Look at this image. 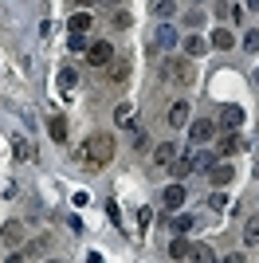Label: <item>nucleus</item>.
Returning a JSON list of instances; mask_svg holds the SVG:
<instances>
[{
	"label": "nucleus",
	"mask_w": 259,
	"mask_h": 263,
	"mask_svg": "<svg viewBox=\"0 0 259 263\" xmlns=\"http://www.w3.org/2000/svg\"><path fill=\"white\" fill-rule=\"evenodd\" d=\"M83 161L86 165H110L114 161V138L110 134H90L83 145Z\"/></svg>",
	"instance_id": "nucleus-1"
},
{
	"label": "nucleus",
	"mask_w": 259,
	"mask_h": 263,
	"mask_svg": "<svg viewBox=\"0 0 259 263\" xmlns=\"http://www.w3.org/2000/svg\"><path fill=\"white\" fill-rule=\"evenodd\" d=\"M161 75H165V79H173L177 87H193L196 67L189 63V59H165V63H161Z\"/></svg>",
	"instance_id": "nucleus-2"
},
{
	"label": "nucleus",
	"mask_w": 259,
	"mask_h": 263,
	"mask_svg": "<svg viewBox=\"0 0 259 263\" xmlns=\"http://www.w3.org/2000/svg\"><path fill=\"white\" fill-rule=\"evenodd\" d=\"M212 138H216V122L212 118L189 122V142H193V145H205V142H212Z\"/></svg>",
	"instance_id": "nucleus-3"
},
{
	"label": "nucleus",
	"mask_w": 259,
	"mask_h": 263,
	"mask_svg": "<svg viewBox=\"0 0 259 263\" xmlns=\"http://www.w3.org/2000/svg\"><path fill=\"white\" fill-rule=\"evenodd\" d=\"M110 59H114V47H110L106 40H98V44L86 47V63L98 67V71H102V67H110Z\"/></svg>",
	"instance_id": "nucleus-4"
},
{
	"label": "nucleus",
	"mask_w": 259,
	"mask_h": 263,
	"mask_svg": "<svg viewBox=\"0 0 259 263\" xmlns=\"http://www.w3.org/2000/svg\"><path fill=\"white\" fill-rule=\"evenodd\" d=\"M189 161H193V173H208V169L220 161V154H212V149H200V154H189Z\"/></svg>",
	"instance_id": "nucleus-5"
},
{
	"label": "nucleus",
	"mask_w": 259,
	"mask_h": 263,
	"mask_svg": "<svg viewBox=\"0 0 259 263\" xmlns=\"http://www.w3.org/2000/svg\"><path fill=\"white\" fill-rule=\"evenodd\" d=\"M232 177H236V169L228 161H216L212 169H208V181H212V185H232Z\"/></svg>",
	"instance_id": "nucleus-6"
},
{
	"label": "nucleus",
	"mask_w": 259,
	"mask_h": 263,
	"mask_svg": "<svg viewBox=\"0 0 259 263\" xmlns=\"http://www.w3.org/2000/svg\"><path fill=\"white\" fill-rule=\"evenodd\" d=\"M244 145H248V142H244V138H239L236 130H228L224 138H220V149H216V154H239Z\"/></svg>",
	"instance_id": "nucleus-7"
},
{
	"label": "nucleus",
	"mask_w": 259,
	"mask_h": 263,
	"mask_svg": "<svg viewBox=\"0 0 259 263\" xmlns=\"http://www.w3.org/2000/svg\"><path fill=\"white\" fill-rule=\"evenodd\" d=\"M184 197H189V189H184V185H169V189H165V209H181V204H184Z\"/></svg>",
	"instance_id": "nucleus-8"
},
{
	"label": "nucleus",
	"mask_w": 259,
	"mask_h": 263,
	"mask_svg": "<svg viewBox=\"0 0 259 263\" xmlns=\"http://www.w3.org/2000/svg\"><path fill=\"white\" fill-rule=\"evenodd\" d=\"M169 255H173V259H193V255H196V248H193L189 240H184V236H177V240L169 243Z\"/></svg>",
	"instance_id": "nucleus-9"
},
{
	"label": "nucleus",
	"mask_w": 259,
	"mask_h": 263,
	"mask_svg": "<svg viewBox=\"0 0 259 263\" xmlns=\"http://www.w3.org/2000/svg\"><path fill=\"white\" fill-rule=\"evenodd\" d=\"M20 240H24V228H20V224H16V220H12V224H4V232H0V243H4V248H16Z\"/></svg>",
	"instance_id": "nucleus-10"
},
{
	"label": "nucleus",
	"mask_w": 259,
	"mask_h": 263,
	"mask_svg": "<svg viewBox=\"0 0 259 263\" xmlns=\"http://www.w3.org/2000/svg\"><path fill=\"white\" fill-rule=\"evenodd\" d=\"M239 122H244V110H239V106H224L220 126H224V130H239Z\"/></svg>",
	"instance_id": "nucleus-11"
},
{
	"label": "nucleus",
	"mask_w": 259,
	"mask_h": 263,
	"mask_svg": "<svg viewBox=\"0 0 259 263\" xmlns=\"http://www.w3.org/2000/svg\"><path fill=\"white\" fill-rule=\"evenodd\" d=\"M12 149H16V157H20V161H32V157H35V149L28 145V138H24V134H12Z\"/></svg>",
	"instance_id": "nucleus-12"
},
{
	"label": "nucleus",
	"mask_w": 259,
	"mask_h": 263,
	"mask_svg": "<svg viewBox=\"0 0 259 263\" xmlns=\"http://www.w3.org/2000/svg\"><path fill=\"white\" fill-rule=\"evenodd\" d=\"M205 51H208V40H200V35H189V40H184V55H189V59H200Z\"/></svg>",
	"instance_id": "nucleus-13"
},
{
	"label": "nucleus",
	"mask_w": 259,
	"mask_h": 263,
	"mask_svg": "<svg viewBox=\"0 0 259 263\" xmlns=\"http://www.w3.org/2000/svg\"><path fill=\"white\" fill-rule=\"evenodd\" d=\"M114 122H118L122 130H130V126H134V106H130V102H118V106H114Z\"/></svg>",
	"instance_id": "nucleus-14"
},
{
	"label": "nucleus",
	"mask_w": 259,
	"mask_h": 263,
	"mask_svg": "<svg viewBox=\"0 0 259 263\" xmlns=\"http://www.w3.org/2000/svg\"><path fill=\"white\" fill-rule=\"evenodd\" d=\"M169 126H189V106L184 102H173L169 106Z\"/></svg>",
	"instance_id": "nucleus-15"
},
{
	"label": "nucleus",
	"mask_w": 259,
	"mask_h": 263,
	"mask_svg": "<svg viewBox=\"0 0 259 263\" xmlns=\"http://www.w3.org/2000/svg\"><path fill=\"white\" fill-rule=\"evenodd\" d=\"M173 157H177V145H173V142H161L157 149H153V161H157V165H169Z\"/></svg>",
	"instance_id": "nucleus-16"
},
{
	"label": "nucleus",
	"mask_w": 259,
	"mask_h": 263,
	"mask_svg": "<svg viewBox=\"0 0 259 263\" xmlns=\"http://www.w3.org/2000/svg\"><path fill=\"white\" fill-rule=\"evenodd\" d=\"M67 28H71L75 35H86V28H90V16H86V12H75V16L67 20Z\"/></svg>",
	"instance_id": "nucleus-17"
},
{
	"label": "nucleus",
	"mask_w": 259,
	"mask_h": 263,
	"mask_svg": "<svg viewBox=\"0 0 259 263\" xmlns=\"http://www.w3.org/2000/svg\"><path fill=\"white\" fill-rule=\"evenodd\" d=\"M47 134L63 145V142H67V118H51V122H47Z\"/></svg>",
	"instance_id": "nucleus-18"
},
{
	"label": "nucleus",
	"mask_w": 259,
	"mask_h": 263,
	"mask_svg": "<svg viewBox=\"0 0 259 263\" xmlns=\"http://www.w3.org/2000/svg\"><path fill=\"white\" fill-rule=\"evenodd\" d=\"M106 71H110V79H114V83H122V79L130 75V63H126V59H110Z\"/></svg>",
	"instance_id": "nucleus-19"
},
{
	"label": "nucleus",
	"mask_w": 259,
	"mask_h": 263,
	"mask_svg": "<svg viewBox=\"0 0 259 263\" xmlns=\"http://www.w3.org/2000/svg\"><path fill=\"white\" fill-rule=\"evenodd\" d=\"M169 228L177 232V236H189V232H193V216H173Z\"/></svg>",
	"instance_id": "nucleus-20"
},
{
	"label": "nucleus",
	"mask_w": 259,
	"mask_h": 263,
	"mask_svg": "<svg viewBox=\"0 0 259 263\" xmlns=\"http://www.w3.org/2000/svg\"><path fill=\"white\" fill-rule=\"evenodd\" d=\"M232 44H236V40H232V32H228V28H216V32H212V47H224V51H228Z\"/></svg>",
	"instance_id": "nucleus-21"
},
{
	"label": "nucleus",
	"mask_w": 259,
	"mask_h": 263,
	"mask_svg": "<svg viewBox=\"0 0 259 263\" xmlns=\"http://www.w3.org/2000/svg\"><path fill=\"white\" fill-rule=\"evenodd\" d=\"M244 240H248L251 248H255V243H259V216H251L248 224H244Z\"/></svg>",
	"instance_id": "nucleus-22"
},
{
	"label": "nucleus",
	"mask_w": 259,
	"mask_h": 263,
	"mask_svg": "<svg viewBox=\"0 0 259 263\" xmlns=\"http://www.w3.org/2000/svg\"><path fill=\"white\" fill-rule=\"evenodd\" d=\"M173 173H177V177H189V173H193V161H189V157H173Z\"/></svg>",
	"instance_id": "nucleus-23"
},
{
	"label": "nucleus",
	"mask_w": 259,
	"mask_h": 263,
	"mask_svg": "<svg viewBox=\"0 0 259 263\" xmlns=\"http://www.w3.org/2000/svg\"><path fill=\"white\" fill-rule=\"evenodd\" d=\"M157 44H161V51H169V47L177 44V32H173V28H161V32H157Z\"/></svg>",
	"instance_id": "nucleus-24"
},
{
	"label": "nucleus",
	"mask_w": 259,
	"mask_h": 263,
	"mask_svg": "<svg viewBox=\"0 0 259 263\" xmlns=\"http://www.w3.org/2000/svg\"><path fill=\"white\" fill-rule=\"evenodd\" d=\"M75 83H79V75L71 71V67H63V71H59V87H63V90H71Z\"/></svg>",
	"instance_id": "nucleus-25"
},
{
	"label": "nucleus",
	"mask_w": 259,
	"mask_h": 263,
	"mask_svg": "<svg viewBox=\"0 0 259 263\" xmlns=\"http://www.w3.org/2000/svg\"><path fill=\"white\" fill-rule=\"evenodd\" d=\"M110 20H114V28H122V32H126V28H130V12H126V8H118L114 16H110Z\"/></svg>",
	"instance_id": "nucleus-26"
},
{
	"label": "nucleus",
	"mask_w": 259,
	"mask_h": 263,
	"mask_svg": "<svg viewBox=\"0 0 259 263\" xmlns=\"http://www.w3.org/2000/svg\"><path fill=\"white\" fill-rule=\"evenodd\" d=\"M153 12L157 16H173V0H153Z\"/></svg>",
	"instance_id": "nucleus-27"
},
{
	"label": "nucleus",
	"mask_w": 259,
	"mask_h": 263,
	"mask_svg": "<svg viewBox=\"0 0 259 263\" xmlns=\"http://www.w3.org/2000/svg\"><path fill=\"white\" fill-rule=\"evenodd\" d=\"M208 204H212L216 212H224V209H228V197H224V193H212V197H208Z\"/></svg>",
	"instance_id": "nucleus-28"
},
{
	"label": "nucleus",
	"mask_w": 259,
	"mask_h": 263,
	"mask_svg": "<svg viewBox=\"0 0 259 263\" xmlns=\"http://www.w3.org/2000/svg\"><path fill=\"white\" fill-rule=\"evenodd\" d=\"M244 47H248V51H259V32H255V28L244 35Z\"/></svg>",
	"instance_id": "nucleus-29"
},
{
	"label": "nucleus",
	"mask_w": 259,
	"mask_h": 263,
	"mask_svg": "<svg viewBox=\"0 0 259 263\" xmlns=\"http://www.w3.org/2000/svg\"><path fill=\"white\" fill-rule=\"evenodd\" d=\"M196 259H216V255H212V248H208V243H196Z\"/></svg>",
	"instance_id": "nucleus-30"
},
{
	"label": "nucleus",
	"mask_w": 259,
	"mask_h": 263,
	"mask_svg": "<svg viewBox=\"0 0 259 263\" xmlns=\"http://www.w3.org/2000/svg\"><path fill=\"white\" fill-rule=\"evenodd\" d=\"M71 47H75V51H86L90 44H86V35H75V32H71Z\"/></svg>",
	"instance_id": "nucleus-31"
},
{
	"label": "nucleus",
	"mask_w": 259,
	"mask_h": 263,
	"mask_svg": "<svg viewBox=\"0 0 259 263\" xmlns=\"http://www.w3.org/2000/svg\"><path fill=\"white\" fill-rule=\"evenodd\" d=\"M75 4L79 8H90V4H98V0H75Z\"/></svg>",
	"instance_id": "nucleus-32"
},
{
	"label": "nucleus",
	"mask_w": 259,
	"mask_h": 263,
	"mask_svg": "<svg viewBox=\"0 0 259 263\" xmlns=\"http://www.w3.org/2000/svg\"><path fill=\"white\" fill-rule=\"evenodd\" d=\"M251 149H259V134H255V138H251Z\"/></svg>",
	"instance_id": "nucleus-33"
},
{
	"label": "nucleus",
	"mask_w": 259,
	"mask_h": 263,
	"mask_svg": "<svg viewBox=\"0 0 259 263\" xmlns=\"http://www.w3.org/2000/svg\"><path fill=\"white\" fill-rule=\"evenodd\" d=\"M248 8H255V12H259V0H248Z\"/></svg>",
	"instance_id": "nucleus-34"
},
{
	"label": "nucleus",
	"mask_w": 259,
	"mask_h": 263,
	"mask_svg": "<svg viewBox=\"0 0 259 263\" xmlns=\"http://www.w3.org/2000/svg\"><path fill=\"white\" fill-rule=\"evenodd\" d=\"M255 87H259V67H255Z\"/></svg>",
	"instance_id": "nucleus-35"
},
{
	"label": "nucleus",
	"mask_w": 259,
	"mask_h": 263,
	"mask_svg": "<svg viewBox=\"0 0 259 263\" xmlns=\"http://www.w3.org/2000/svg\"><path fill=\"white\" fill-rule=\"evenodd\" d=\"M102 4H118V0H102Z\"/></svg>",
	"instance_id": "nucleus-36"
},
{
	"label": "nucleus",
	"mask_w": 259,
	"mask_h": 263,
	"mask_svg": "<svg viewBox=\"0 0 259 263\" xmlns=\"http://www.w3.org/2000/svg\"><path fill=\"white\" fill-rule=\"evenodd\" d=\"M255 177H259V165H255Z\"/></svg>",
	"instance_id": "nucleus-37"
}]
</instances>
